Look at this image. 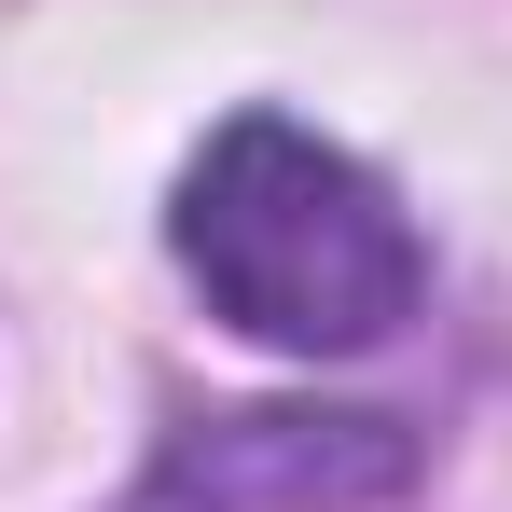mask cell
<instances>
[{
	"label": "cell",
	"mask_w": 512,
	"mask_h": 512,
	"mask_svg": "<svg viewBox=\"0 0 512 512\" xmlns=\"http://www.w3.org/2000/svg\"><path fill=\"white\" fill-rule=\"evenodd\" d=\"M194 291L263 346H305V360H346V346H388L429 291V250L416 222L388 208V180L277 125V111H236L194 167H180V208H167Z\"/></svg>",
	"instance_id": "cell-1"
}]
</instances>
